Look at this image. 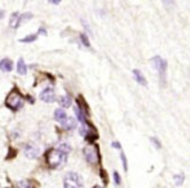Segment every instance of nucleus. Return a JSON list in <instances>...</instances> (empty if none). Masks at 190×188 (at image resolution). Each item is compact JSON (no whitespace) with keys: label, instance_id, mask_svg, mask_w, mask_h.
Listing matches in <instances>:
<instances>
[{"label":"nucleus","instance_id":"1","mask_svg":"<svg viewBox=\"0 0 190 188\" xmlns=\"http://www.w3.org/2000/svg\"><path fill=\"white\" fill-rule=\"evenodd\" d=\"M66 157H67V154L62 153L57 148L50 149L47 153V163H48V166L50 169H57V168H60V166H62L63 163H65Z\"/></svg>","mask_w":190,"mask_h":188},{"label":"nucleus","instance_id":"2","mask_svg":"<svg viewBox=\"0 0 190 188\" xmlns=\"http://www.w3.org/2000/svg\"><path fill=\"white\" fill-rule=\"evenodd\" d=\"M24 104H25V100H24V96L19 93V91L17 88H13L12 91L9 92V95L5 100V105L9 108V109H12V110H19L21 108L24 107Z\"/></svg>","mask_w":190,"mask_h":188},{"label":"nucleus","instance_id":"3","mask_svg":"<svg viewBox=\"0 0 190 188\" xmlns=\"http://www.w3.org/2000/svg\"><path fill=\"white\" fill-rule=\"evenodd\" d=\"M63 188H84L80 175L74 171L67 173L63 178Z\"/></svg>","mask_w":190,"mask_h":188},{"label":"nucleus","instance_id":"4","mask_svg":"<svg viewBox=\"0 0 190 188\" xmlns=\"http://www.w3.org/2000/svg\"><path fill=\"white\" fill-rule=\"evenodd\" d=\"M83 154L86 157L87 162L92 163V165H96L100 160V156H98V151H97V147L96 145H88L83 149Z\"/></svg>","mask_w":190,"mask_h":188},{"label":"nucleus","instance_id":"5","mask_svg":"<svg viewBox=\"0 0 190 188\" xmlns=\"http://www.w3.org/2000/svg\"><path fill=\"white\" fill-rule=\"evenodd\" d=\"M151 64H153L154 69H155L158 73H159L161 78L164 79V77H166V70H167V61H166L163 57H161V56H155V57L151 58Z\"/></svg>","mask_w":190,"mask_h":188},{"label":"nucleus","instance_id":"6","mask_svg":"<svg viewBox=\"0 0 190 188\" xmlns=\"http://www.w3.org/2000/svg\"><path fill=\"white\" fill-rule=\"evenodd\" d=\"M24 152H25V156H26L27 158L34 160V158H36L40 154V148L38 147V145H35L34 143H29V144L25 145Z\"/></svg>","mask_w":190,"mask_h":188},{"label":"nucleus","instance_id":"7","mask_svg":"<svg viewBox=\"0 0 190 188\" xmlns=\"http://www.w3.org/2000/svg\"><path fill=\"white\" fill-rule=\"evenodd\" d=\"M40 100L44 102H53L56 101V95H55V90L52 87H47L45 90H43L40 92Z\"/></svg>","mask_w":190,"mask_h":188},{"label":"nucleus","instance_id":"8","mask_svg":"<svg viewBox=\"0 0 190 188\" xmlns=\"http://www.w3.org/2000/svg\"><path fill=\"white\" fill-rule=\"evenodd\" d=\"M21 16H22V14H19L18 12L12 13V16H10V18H9V26L12 27V29H17L21 25V22H22V18H21Z\"/></svg>","mask_w":190,"mask_h":188},{"label":"nucleus","instance_id":"9","mask_svg":"<svg viewBox=\"0 0 190 188\" xmlns=\"http://www.w3.org/2000/svg\"><path fill=\"white\" fill-rule=\"evenodd\" d=\"M67 114H66V112H65V109H62V108H58V109H56L55 110V119L57 121V122H60L61 124H63L66 121H67Z\"/></svg>","mask_w":190,"mask_h":188},{"label":"nucleus","instance_id":"10","mask_svg":"<svg viewBox=\"0 0 190 188\" xmlns=\"http://www.w3.org/2000/svg\"><path fill=\"white\" fill-rule=\"evenodd\" d=\"M0 70L4 73H9L13 70V61L10 58H3L0 61Z\"/></svg>","mask_w":190,"mask_h":188},{"label":"nucleus","instance_id":"11","mask_svg":"<svg viewBox=\"0 0 190 188\" xmlns=\"http://www.w3.org/2000/svg\"><path fill=\"white\" fill-rule=\"evenodd\" d=\"M132 73H133V78H135V80L139 83V85H141V86H146V85H147L145 77L142 75V73H141L139 69H135Z\"/></svg>","mask_w":190,"mask_h":188},{"label":"nucleus","instance_id":"12","mask_svg":"<svg viewBox=\"0 0 190 188\" xmlns=\"http://www.w3.org/2000/svg\"><path fill=\"white\" fill-rule=\"evenodd\" d=\"M17 73L21 75H26L27 74V66L25 64V60L21 57L18 58V62H17Z\"/></svg>","mask_w":190,"mask_h":188},{"label":"nucleus","instance_id":"13","mask_svg":"<svg viewBox=\"0 0 190 188\" xmlns=\"http://www.w3.org/2000/svg\"><path fill=\"white\" fill-rule=\"evenodd\" d=\"M58 101H60V105H61V108H62V109L70 108V105H71V99H70V96H67V95L61 96Z\"/></svg>","mask_w":190,"mask_h":188},{"label":"nucleus","instance_id":"14","mask_svg":"<svg viewBox=\"0 0 190 188\" xmlns=\"http://www.w3.org/2000/svg\"><path fill=\"white\" fill-rule=\"evenodd\" d=\"M75 119H74L72 117H69L67 118V121L62 124L63 126V129H66V130H72V129H75Z\"/></svg>","mask_w":190,"mask_h":188},{"label":"nucleus","instance_id":"15","mask_svg":"<svg viewBox=\"0 0 190 188\" xmlns=\"http://www.w3.org/2000/svg\"><path fill=\"white\" fill-rule=\"evenodd\" d=\"M36 38H38L36 34H30V35H27V36H25L22 39H19V41H21V43H33V41L36 40Z\"/></svg>","mask_w":190,"mask_h":188},{"label":"nucleus","instance_id":"16","mask_svg":"<svg viewBox=\"0 0 190 188\" xmlns=\"http://www.w3.org/2000/svg\"><path fill=\"white\" fill-rule=\"evenodd\" d=\"M17 185H18V188H34L33 182H31V180H26V179L19 180L17 183Z\"/></svg>","mask_w":190,"mask_h":188},{"label":"nucleus","instance_id":"17","mask_svg":"<svg viewBox=\"0 0 190 188\" xmlns=\"http://www.w3.org/2000/svg\"><path fill=\"white\" fill-rule=\"evenodd\" d=\"M58 151H61L62 153H65V154H69L70 153V151H71V147L69 144H66V143H63V144H60V147L57 148Z\"/></svg>","mask_w":190,"mask_h":188},{"label":"nucleus","instance_id":"18","mask_svg":"<svg viewBox=\"0 0 190 188\" xmlns=\"http://www.w3.org/2000/svg\"><path fill=\"white\" fill-rule=\"evenodd\" d=\"M175 184L176 185H181L182 183H184V174L182 173H180L178 175H175Z\"/></svg>","mask_w":190,"mask_h":188},{"label":"nucleus","instance_id":"19","mask_svg":"<svg viewBox=\"0 0 190 188\" xmlns=\"http://www.w3.org/2000/svg\"><path fill=\"white\" fill-rule=\"evenodd\" d=\"M120 158H122V162H123V169H124V171H128V163H127L125 154H124L123 152L120 153Z\"/></svg>","mask_w":190,"mask_h":188},{"label":"nucleus","instance_id":"20","mask_svg":"<svg viewBox=\"0 0 190 188\" xmlns=\"http://www.w3.org/2000/svg\"><path fill=\"white\" fill-rule=\"evenodd\" d=\"M80 40H82V43L86 46V47H91V46H89V40H88V38H87L86 34H80Z\"/></svg>","mask_w":190,"mask_h":188},{"label":"nucleus","instance_id":"21","mask_svg":"<svg viewBox=\"0 0 190 188\" xmlns=\"http://www.w3.org/2000/svg\"><path fill=\"white\" fill-rule=\"evenodd\" d=\"M113 176H114V182H115V184H120V175H119V173L118 171H114L113 173Z\"/></svg>","mask_w":190,"mask_h":188},{"label":"nucleus","instance_id":"22","mask_svg":"<svg viewBox=\"0 0 190 188\" xmlns=\"http://www.w3.org/2000/svg\"><path fill=\"white\" fill-rule=\"evenodd\" d=\"M21 18H22V21H29V19L33 18V14L31 13H24L22 16H21Z\"/></svg>","mask_w":190,"mask_h":188},{"label":"nucleus","instance_id":"23","mask_svg":"<svg viewBox=\"0 0 190 188\" xmlns=\"http://www.w3.org/2000/svg\"><path fill=\"white\" fill-rule=\"evenodd\" d=\"M150 140H151V141H153V143H154V144H155V147H156V148H158V149H159V148H161V147H162V145H161V143H159V141H158V140H156V139H155V138H151V139H150Z\"/></svg>","mask_w":190,"mask_h":188},{"label":"nucleus","instance_id":"24","mask_svg":"<svg viewBox=\"0 0 190 188\" xmlns=\"http://www.w3.org/2000/svg\"><path fill=\"white\" fill-rule=\"evenodd\" d=\"M111 145H113V147H114V148H118V149H122V147H120V144H119L118 141H113V143H111Z\"/></svg>","mask_w":190,"mask_h":188},{"label":"nucleus","instance_id":"25","mask_svg":"<svg viewBox=\"0 0 190 188\" xmlns=\"http://www.w3.org/2000/svg\"><path fill=\"white\" fill-rule=\"evenodd\" d=\"M49 3L56 5V4H60V0H49Z\"/></svg>","mask_w":190,"mask_h":188},{"label":"nucleus","instance_id":"26","mask_svg":"<svg viewBox=\"0 0 190 188\" xmlns=\"http://www.w3.org/2000/svg\"><path fill=\"white\" fill-rule=\"evenodd\" d=\"M38 33H41V34H44V35H47V31L44 30V29H39V31Z\"/></svg>","mask_w":190,"mask_h":188},{"label":"nucleus","instance_id":"27","mask_svg":"<svg viewBox=\"0 0 190 188\" xmlns=\"http://www.w3.org/2000/svg\"><path fill=\"white\" fill-rule=\"evenodd\" d=\"M4 17V10H0V18Z\"/></svg>","mask_w":190,"mask_h":188},{"label":"nucleus","instance_id":"28","mask_svg":"<svg viewBox=\"0 0 190 188\" xmlns=\"http://www.w3.org/2000/svg\"><path fill=\"white\" fill-rule=\"evenodd\" d=\"M93 188H102V187H100V185H94Z\"/></svg>","mask_w":190,"mask_h":188}]
</instances>
